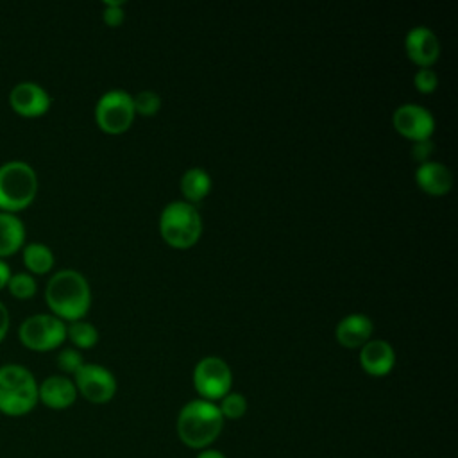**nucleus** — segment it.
I'll return each mask as SVG.
<instances>
[{
  "instance_id": "nucleus-1",
  "label": "nucleus",
  "mask_w": 458,
  "mask_h": 458,
  "mask_svg": "<svg viewBox=\"0 0 458 458\" xmlns=\"http://www.w3.org/2000/svg\"><path fill=\"white\" fill-rule=\"evenodd\" d=\"M45 301L52 310V315L73 322L88 313L91 306V290L79 270L61 268L48 279Z\"/></svg>"
},
{
  "instance_id": "nucleus-2",
  "label": "nucleus",
  "mask_w": 458,
  "mask_h": 458,
  "mask_svg": "<svg viewBox=\"0 0 458 458\" xmlns=\"http://www.w3.org/2000/svg\"><path fill=\"white\" fill-rule=\"evenodd\" d=\"M224 428V417L218 404L206 399L186 403L177 415V435L191 449L211 445Z\"/></svg>"
},
{
  "instance_id": "nucleus-3",
  "label": "nucleus",
  "mask_w": 458,
  "mask_h": 458,
  "mask_svg": "<svg viewBox=\"0 0 458 458\" xmlns=\"http://www.w3.org/2000/svg\"><path fill=\"white\" fill-rule=\"evenodd\" d=\"M38 403L34 374L20 363L0 365V413L21 417L32 411Z\"/></svg>"
},
{
  "instance_id": "nucleus-4",
  "label": "nucleus",
  "mask_w": 458,
  "mask_h": 458,
  "mask_svg": "<svg viewBox=\"0 0 458 458\" xmlns=\"http://www.w3.org/2000/svg\"><path fill=\"white\" fill-rule=\"evenodd\" d=\"M38 193V174L21 159L0 165V211L16 213L25 209Z\"/></svg>"
},
{
  "instance_id": "nucleus-5",
  "label": "nucleus",
  "mask_w": 458,
  "mask_h": 458,
  "mask_svg": "<svg viewBox=\"0 0 458 458\" xmlns=\"http://www.w3.org/2000/svg\"><path fill=\"white\" fill-rule=\"evenodd\" d=\"M159 233L170 247L190 249L202 234V218L193 204L174 200L159 215Z\"/></svg>"
},
{
  "instance_id": "nucleus-6",
  "label": "nucleus",
  "mask_w": 458,
  "mask_h": 458,
  "mask_svg": "<svg viewBox=\"0 0 458 458\" xmlns=\"http://www.w3.org/2000/svg\"><path fill=\"white\" fill-rule=\"evenodd\" d=\"M18 338L32 351H50L66 338V324L50 313L29 315L18 327Z\"/></svg>"
},
{
  "instance_id": "nucleus-7",
  "label": "nucleus",
  "mask_w": 458,
  "mask_h": 458,
  "mask_svg": "<svg viewBox=\"0 0 458 458\" xmlns=\"http://www.w3.org/2000/svg\"><path fill=\"white\" fill-rule=\"evenodd\" d=\"M132 97L123 89L106 91L95 106L97 125L107 134H122L134 122Z\"/></svg>"
},
{
  "instance_id": "nucleus-8",
  "label": "nucleus",
  "mask_w": 458,
  "mask_h": 458,
  "mask_svg": "<svg viewBox=\"0 0 458 458\" xmlns=\"http://www.w3.org/2000/svg\"><path fill=\"white\" fill-rule=\"evenodd\" d=\"M233 372L229 365L218 356L202 358L193 369V386L200 394V399L220 401L231 392Z\"/></svg>"
},
{
  "instance_id": "nucleus-9",
  "label": "nucleus",
  "mask_w": 458,
  "mask_h": 458,
  "mask_svg": "<svg viewBox=\"0 0 458 458\" xmlns=\"http://www.w3.org/2000/svg\"><path fill=\"white\" fill-rule=\"evenodd\" d=\"M77 394L93 404H104L116 394V379L109 369L97 363H84L75 374Z\"/></svg>"
},
{
  "instance_id": "nucleus-10",
  "label": "nucleus",
  "mask_w": 458,
  "mask_h": 458,
  "mask_svg": "<svg viewBox=\"0 0 458 458\" xmlns=\"http://www.w3.org/2000/svg\"><path fill=\"white\" fill-rule=\"evenodd\" d=\"M392 122L395 131L411 141L431 140V134L435 131V118L431 111L419 104L399 106L394 111Z\"/></svg>"
},
{
  "instance_id": "nucleus-11",
  "label": "nucleus",
  "mask_w": 458,
  "mask_h": 458,
  "mask_svg": "<svg viewBox=\"0 0 458 458\" xmlns=\"http://www.w3.org/2000/svg\"><path fill=\"white\" fill-rule=\"evenodd\" d=\"M9 104L18 114L34 118L48 111L52 98L41 84L32 81H21L11 88Z\"/></svg>"
},
{
  "instance_id": "nucleus-12",
  "label": "nucleus",
  "mask_w": 458,
  "mask_h": 458,
  "mask_svg": "<svg viewBox=\"0 0 458 458\" xmlns=\"http://www.w3.org/2000/svg\"><path fill=\"white\" fill-rule=\"evenodd\" d=\"M404 48L410 61L420 68H431V64L437 63L440 55V43L437 34L424 25H417L408 30L404 38Z\"/></svg>"
},
{
  "instance_id": "nucleus-13",
  "label": "nucleus",
  "mask_w": 458,
  "mask_h": 458,
  "mask_svg": "<svg viewBox=\"0 0 458 458\" xmlns=\"http://www.w3.org/2000/svg\"><path fill=\"white\" fill-rule=\"evenodd\" d=\"M77 399L73 379L64 374H54L38 383V401L50 410H66Z\"/></svg>"
},
{
  "instance_id": "nucleus-14",
  "label": "nucleus",
  "mask_w": 458,
  "mask_h": 458,
  "mask_svg": "<svg viewBox=\"0 0 458 458\" xmlns=\"http://www.w3.org/2000/svg\"><path fill=\"white\" fill-rule=\"evenodd\" d=\"M360 365L374 377H381L392 372L395 365L394 347L385 340H369L360 347Z\"/></svg>"
},
{
  "instance_id": "nucleus-15",
  "label": "nucleus",
  "mask_w": 458,
  "mask_h": 458,
  "mask_svg": "<svg viewBox=\"0 0 458 458\" xmlns=\"http://www.w3.org/2000/svg\"><path fill=\"white\" fill-rule=\"evenodd\" d=\"M372 329H374V324L367 315L351 313L338 322L335 335L340 345L347 349H358L370 340Z\"/></svg>"
},
{
  "instance_id": "nucleus-16",
  "label": "nucleus",
  "mask_w": 458,
  "mask_h": 458,
  "mask_svg": "<svg viewBox=\"0 0 458 458\" xmlns=\"http://www.w3.org/2000/svg\"><path fill=\"white\" fill-rule=\"evenodd\" d=\"M415 181L419 188L429 195H445L453 186L451 170L438 161L420 163L415 170Z\"/></svg>"
},
{
  "instance_id": "nucleus-17",
  "label": "nucleus",
  "mask_w": 458,
  "mask_h": 458,
  "mask_svg": "<svg viewBox=\"0 0 458 458\" xmlns=\"http://www.w3.org/2000/svg\"><path fill=\"white\" fill-rule=\"evenodd\" d=\"M25 243V224L9 211H0V258L14 254Z\"/></svg>"
},
{
  "instance_id": "nucleus-18",
  "label": "nucleus",
  "mask_w": 458,
  "mask_h": 458,
  "mask_svg": "<svg viewBox=\"0 0 458 458\" xmlns=\"http://www.w3.org/2000/svg\"><path fill=\"white\" fill-rule=\"evenodd\" d=\"M181 191H182L186 202H190V204L200 202L211 191L209 174L200 166L188 168L181 177Z\"/></svg>"
},
{
  "instance_id": "nucleus-19",
  "label": "nucleus",
  "mask_w": 458,
  "mask_h": 458,
  "mask_svg": "<svg viewBox=\"0 0 458 458\" xmlns=\"http://www.w3.org/2000/svg\"><path fill=\"white\" fill-rule=\"evenodd\" d=\"M21 258L25 267L32 274H47L54 267V252L41 242H30L23 245Z\"/></svg>"
},
{
  "instance_id": "nucleus-20",
  "label": "nucleus",
  "mask_w": 458,
  "mask_h": 458,
  "mask_svg": "<svg viewBox=\"0 0 458 458\" xmlns=\"http://www.w3.org/2000/svg\"><path fill=\"white\" fill-rule=\"evenodd\" d=\"M66 336L73 342L79 349H91L98 342V331L91 322L86 320H73L66 326Z\"/></svg>"
},
{
  "instance_id": "nucleus-21",
  "label": "nucleus",
  "mask_w": 458,
  "mask_h": 458,
  "mask_svg": "<svg viewBox=\"0 0 458 458\" xmlns=\"http://www.w3.org/2000/svg\"><path fill=\"white\" fill-rule=\"evenodd\" d=\"M5 286L16 299H30L38 290V283L30 272H11Z\"/></svg>"
},
{
  "instance_id": "nucleus-22",
  "label": "nucleus",
  "mask_w": 458,
  "mask_h": 458,
  "mask_svg": "<svg viewBox=\"0 0 458 458\" xmlns=\"http://www.w3.org/2000/svg\"><path fill=\"white\" fill-rule=\"evenodd\" d=\"M218 410H220L224 419L236 420V419L245 415V411H247V399L242 394H238V392H229V394H225L220 399Z\"/></svg>"
},
{
  "instance_id": "nucleus-23",
  "label": "nucleus",
  "mask_w": 458,
  "mask_h": 458,
  "mask_svg": "<svg viewBox=\"0 0 458 458\" xmlns=\"http://www.w3.org/2000/svg\"><path fill=\"white\" fill-rule=\"evenodd\" d=\"M132 104H134V113L143 116H154L161 107V98L156 91L143 89L136 97H132Z\"/></svg>"
},
{
  "instance_id": "nucleus-24",
  "label": "nucleus",
  "mask_w": 458,
  "mask_h": 458,
  "mask_svg": "<svg viewBox=\"0 0 458 458\" xmlns=\"http://www.w3.org/2000/svg\"><path fill=\"white\" fill-rule=\"evenodd\" d=\"M82 365V354L73 347H66L57 354V367L66 374H75Z\"/></svg>"
},
{
  "instance_id": "nucleus-25",
  "label": "nucleus",
  "mask_w": 458,
  "mask_h": 458,
  "mask_svg": "<svg viewBox=\"0 0 458 458\" xmlns=\"http://www.w3.org/2000/svg\"><path fill=\"white\" fill-rule=\"evenodd\" d=\"M413 84L417 88V91L428 95L433 93L438 86V77L431 68H419V72L413 77Z\"/></svg>"
},
{
  "instance_id": "nucleus-26",
  "label": "nucleus",
  "mask_w": 458,
  "mask_h": 458,
  "mask_svg": "<svg viewBox=\"0 0 458 458\" xmlns=\"http://www.w3.org/2000/svg\"><path fill=\"white\" fill-rule=\"evenodd\" d=\"M102 18L106 21V25L109 27H118L123 23L125 20V11H123V2H106L104 4V13H102Z\"/></svg>"
},
{
  "instance_id": "nucleus-27",
  "label": "nucleus",
  "mask_w": 458,
  "mask_h": 458,
  "mask_svg": "<svg viewBox=\"0 0 458 458\" xmlns=\"http://www.w3.org/2000/svg\"><path fill=\"white\" fill-rule=\"evenodd\" d=\"M433 150H435V147H433L431 140L413 141V145H411V156H413V159H417L420 163L429 161V156L433 154Z\"/></svg>"
},
{
  "instance_id": "nucleus-28",
  "label": "nucleus",
  "mask_w": 458,
  "mask_h": 458,
  "mask_svg": "<svg viewBox=\"0 0 458 458\" xmlns=\"http://www.w3.org/2000/svg\"><path fill=\"white\" fill-rule=\"evenodd\" d=\"M9 324H11V317H9V310L7 306L0 301V342L4 340V336L9 331Z\"/></svg>"
},
{
  "instance_id": "nucleus-29",
  "label": "nucleus",
  "mask_w": 458,
  "mask_h": 458,
  "mask_svg": "<svg viewBox=\"0 0 458 458\" xmlns=\"http://www.w3.org/2000/svg\"><path fill=\"white\" fill-rule=\"evenodd\" d=\"M9 276H11V267H9V263L0 258V290L7 284Z\"/></svg>"
},
{
  "instance_id": "nucleus-30",
  "label": "nucleus",
  "mask_w": 458,
  "mask_h": 458,
  "mask_svg": "<svg viewBox=\"0 0 458 458\" xmlns=\"http://www.w3.org/2000/svg\"><path fill=\"white\" fill-rule=\"evenodd\" d=\"M197 458H225L220 451H215V449H204L197 454Z\"/></svg>"
}]
</instances>
